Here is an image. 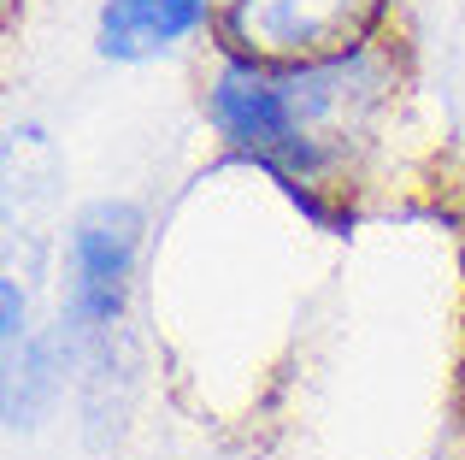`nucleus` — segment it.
I'll return each instance as SVG.
<instances>
[{
    "label": "nucleus",
    "instance_id": "nucleus-1",
    "mask_svg": "<svg viewBox=\"0 0 465 460\" xmlns=\"http://www.w3.org/2000/svg\"><path fill=\"white\" fill-rule=\"evenodd\" d=\"M383 89V54L371 42L330 59H295V65L224 47L206 83V118L224 136V148L260 165L295 201L307 189H324V177L348 160V136L371 125Z\"/></svg>",
    "mask_w": 465,
    "mask_h": 460
},
{
    "label": "nucleus",
    "instance_id": "nucleus-2",
    "mask_svg": "<svg viewBox=\"0 0 465 460\" xmlns=\"http://www.w3.org/2000/svg\"><path fill=\"white\" fill-rule=\"evenodd\" d=\"M142 219L136 201L106 195L71 219L65 230V325L83 343H106L124 325L130 289H136V260H142Z\"/></svg>",
    "mask_w": 465,
    "mask_h": 460
},
{
    "label": "nucleus",
    "instance_id": "nucleus-3",
    "mask_svg": "<svg viewBox=\"0 0 465 460\" xmlns=\"http://www.w3.org/2000/svg\"><path fill=\"white\" fill-rule=\"evenodd\" d=\"M389 0H218V35L230 54L295 65L371 42Z\"/></svg>",
    "mask_w": 465,
    "mask_h": 460
},
{
    "label": "nucleus",
    "instance_id": "nucleus-4",
    "mask_svg": "<svg viewBox=\"0 0 465 460\" xmlns=\"http://www.w3.org/2000/svg\"><path fill=\"white\" fill-rule=\"evenodd\" d=\"M218 24V0H101L94 12V54L113 65H148L183 54Z\"/></svg>",
    "mask_w": 465,
    "mask_h": 460
},
{
    "label": "nucleus",
    "instance_id": "nucleus-5",
    "mask_svg": "<svg viewBox=\"0 0 465 460\" xmlns=\"http://www.w3.org/2000/svg\"><path fill=\"white\" fill-rule=\"evenodd\" d=\"M0 307H6V360H12L24 343H30V295H24L18 277L0 284Z\"/></svg>",
    "mask_w": 465,
    "mask_h": 460
}]
</instances>
